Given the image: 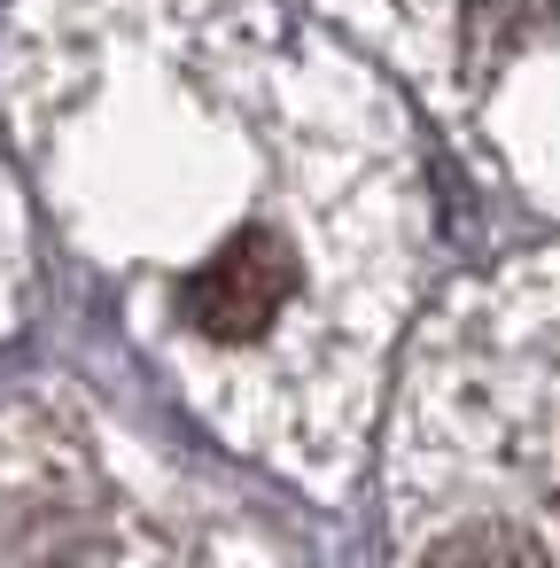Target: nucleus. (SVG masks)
Listing matches in <instances>:
<instances>
[{
  "label": "nucleus",
  "mask_w": 560,
  "mask_h": 568,
  "mask_svg": "<svg viewBox=\"0 0 560 568\" xmlns=\"http://www.w3.org/2000/svg\"><path fill=\"white\" fill-rule=\"evenodd\" d=\"M0 102L195 420L343 483L428 265V172L389 87L296 0H17Z\"/></svg>",
  "instance_id": "f257e3e1"
},
{
  "label": "nucleus",
  "mask_w": 560,
  "mask_h": 568,
  "mask_svg": "<svg viewBox=\"0 0 560 568\" xmlns=\"http://www.w3.org/2000/svg\"><path fill=\"white\" fill-rule=\"evenodd\" d=\"M397 552L560 560V250L459 281L413 320L389 413Z\"/></svg>",
  "instance_id": "f03ea898"
},
{
  "label": "nucleus",
  "mask_w": 560,
  "mask_h": 568,
  "mask_svg": "<svg viewBox=\"0 0 560 568\" xmlns=\"http://www.w3.org/2000/svg\"><path fill=\"white\" fill-rule=\"evenodd\" d=\"M17 296H24V211H17L9 164H0V327L17 320Z\"/></svg>",
  "instance_id": "20e7f679"
},
{
  "label": "nucleus",
  "mask_w": 560,
  "mask_h": 568,
  "mask_svg": "<svg viewBox=\"0 0 560 568\" xmlns=\"http://www.w3.org/2000/svg\"><path fill=\"white\" fill-rule=\"evenodd\" d=\"M513 195L560 219V0H312Z\"/></svg>",
  "instance_id": "7ed1b4c3"
}]
</instances>
